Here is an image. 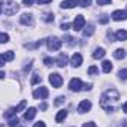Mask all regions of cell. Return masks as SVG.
Instances as JSON below:
<instances>
[{
    "label": "cell",
    "instance_id": "836d02e7",
    "mask_svg": "<svg viewBox=\"0 0 127 127\" xmlns=\"http://www.w3.org/2000/svg\"><path fill=\"white\" fill-rule=\"evenodd\" d=\"M99 6H106V4H111V0H96Z\"/></svg>",
    "mask_w": 127,
    "mask_h": 127
},
{
    "label": "cell",
    "instance_id": "e575fe53",
    "mask_svg": "<svg viewBox=\"0 0 127 127\" xmlns=\"http://www.w3.org/2000/svg\"><path fill=\"white\" fill-rule=\"evenodd\" d=\"M108 21H109V18H108L106 15H102V18L99 19V22H100V24H106Z\"/></svg>",
    "mask_w": 127,
    "mask_h": 127
},
{
    "label": "cell",
    "instance_id": "f6af8a7d",
    "mask_svg": "<svg viewBox=\"0 0 127 127\" xmlns=\"http://www.w3.org/2000/svg\"><path fill=\"white\" fill-rule=\"evenodd\" d=\"M123 111H124V112L127 114V102L124 103V105H123Z\"/></svg>",
    "mask_w": 127,
    "mask_h": 127
},
{
    "label": "cell",
    "instance_id": "3957f363",
    "mask_svg": "<svg viewBox=\"0 0 127 127\" xmlns=\"http://www.w3.org/2000/svg\"><path fill=\"white\" fill-rule=\"evenodd\" d=\"M46 43H47V49H49L50 52H56V50H59L61 46H62V40H59L58 37H49V38L46 40Z\"/></svg>",
    "mask_w": 127,
    "mask_h": 127
},
{
    "label": "cell",
    "instance_id": "52a82bcc",
    "mask_svg": "<svg viewBox=\"0 0 127 127\" xmlns=\"http://www.w3.org/2000/svg\"><path fill=\"white\" fill-rule=\"evenodd\" d=\"M102 96H103L106 100H109V102H111V100H118V97H120V93H118L115 89H111V90H106V92H105V93H103Z\"/></svg>",
    "mask_w": 127,
    "mask_h": 127
},
{
    "label": "cell",
    "instance_id": "d6a6232c",
    "mask_svg": "<svg viewBox=\"0 0 127 127\" xmlns=\"http://www.w3.org/2000/svg\"><path fill=\"white\" fill-rule=\"evenodd\" d=\"M64 102H65V96H59V97H56L55 105H62Z\"/></svg>",
    "mask_w": 127,
    "mask_h": 127
},
{
    "label": "cell",
    "instance_id": "c3c4849f",
    "mask_svg": "<svg viewBox=\"0 0 127 127\" xmlns=\"http://www.w3.org/2000/svg\"><path fill=\"white\" fill-rule=\"evenodd\" d=\"M126 13H127V10H126Z\"/></svg>",
    "mask_w": 127,
    "mask_h": 127
},
{
    "label": "cell",
    "instance_id": "83f0119b",
    "mask_svg": "<svg viewBox=\"0 0 127 127\" xmlns=\"http://www.w3.org/2000/svg\"><path fill=\"white\" fill-rule=\"evenodd\" d=\"M118 77H120V80H127V68L121 69V71L118 72Z\"/></svg>",
    "mask_w": 127,
    "mask_h": 127
},
{
    "label": "cell",
    "instance_id": "f1b7e54d",
    "mask_svg": "<svg viewBox=\"0 0 127 127\" xmlns=\"http://www.w3.org/2000/svg\"><path fill=\"white\" fill-rule=\"evenodd\" d=\"M43 19H44L46 22H52V21H53V13H44V15H43Z\"/></svg>",
    "mask_w": 127,
    "mask_h": 127
},
{
    "label": "cell",
    "instance_id": "60d3db41",
    "mask_svg": "<svg viewBox=\"0 0 127 127\" xmlns=\"http://www.w3.org/2000/svg\"><path fill=\"white\" fill-rule=\"evenodd\" d=\"M4 64H6V59L3 58V55H0V66H4Z\"/></svg>",
    "mask_w": 127,
    "mask_h": 127
},
{
    "label": "cell",
    "instance_id": "9c48e42d",
    "mask_svg": "<svg viewBox=\"0 0 127 127\" xmlns=\"http://www.w3.org/2000/svg\"><path fill=\"white\" fill-rule=\"evenodd\" d=\"M19 22L24 24V25H32L34 21H32V15L31 13H22L21 18H19Z\"/></svg>",
    "mask_w": 127,
    "mask_h": 127
},
{
    "label": "cell",
    "instance_id": "30bf717a",
    "mask_svg": "<svg viewBox=\"0 0 127 127\" xmlns=\"http://www.w3.org/2000/svg\"><path fill=\"white\" fill-rule=\"evenodd\" d=\"M83 62V56L80 55V53H74L72 56H71V65L74 66V68H78L80 65Z\"/></svg>",
    "mask_w": 127,
    "mask_h": 127
},
{
    "label": "cell",
    "instance_id": "5b68a950",
    "mask_svg": "<svg viewBox=\"0 0 127 127\" xmlns=\"http://www.w3.org/2000/svg\"><path fill=\"white\" fill-rule=\"evenodd\" d=\"M84 25H86V19H84V16H83V15H77L75 19H74V22H72V30H75V31H81V30L84 28Z\"/></svg>",
    "mask_w": 127,
    "mask_h": 127
},
{
    "label": "cell",
    "instance_id": "7a4b0ae2",
    "mask_svg": "<svg viewBox=\"0 0 127 127\" xmlns=\"http://www.w3.org/2000/svg\"><path fill=\"white\" fill-rule=\"evenodd\" d=\"M1 6H3L4 15H7V16H12V15H15V13L19 10L18 3H15V1H12V0H4V3H1Z\"/></svg>",
    "mask_w": 127,
    "mask_h": 127
},
{
    "label": "cell",
    "instance_id": "d6986e66",
    "mask_svg": "<svg viewBox=\"0 0 127 127\" xmlns=\"http://www.w3.org/2000/svg\"><path fill=\"white\" fill-rule=\"evenodd\" d=\"M111 69H112V64L109 62V61H103V62H102V71H103L105 74L111 72Z\"/></svg>",
    "mask_w": 127,
    "mask_h": 127
},
{
    "label": "cell",
    "instance_id": "ffe728a7",
    "mask_svg": "<svg viewBox=\"0 0 127 127\" xmlns=\"http://www.w3.org/2000/svg\"><path fill=\"white\" fill-rule=\"evenodd\" d=\"M124 56H126V50L124 49H117L114 52V58L115 59H124Z\"/></svg>",
    "mask_w": 127,
    "mask_h": 127
},
{
    "label": "cell",
    "instance_id": "ac0fdd59",
    "mask_svg": "<svg viewBox=\"0 0 127 127\" xmlns=\"http://www.w3.org/2000/svg\"><path fill=\"white\" fill-rule=\"evenodd\" d=\"M66 115H68V112H66L65 109H61V111L56 114V123H62L64 120L66 118Z\"/></svg>",
    "mask_w": 127,
    "mask_h": 127
},
{
    "label": "cell",
    "instance_id": "74e56055",
    "mask_svg": "<svg viewBox=\"0 0 127 127\" xmlns=\"http://www.w3.org/2000/svg\"><path fill=\"white\" fill-rule=\"evenodd\" d=\"M44 64H46V65H52V64H53V59H52V58H44Z\"/></svg>",
    "mask_w": 127,
    "mask_h": 127
},
{
    "label": "cell",
    "instance_id": "f35d334b",
    "mask_svg": "<svg viewBox=\"0 0 127 127\" xmlns=\"http://www.w3.org/2000/svg\"><path fill=\"white\" fill-rule=\"evenodd\" d=\"M31 62L28 64V65H25V66H24V72H28V71H30V69H31Z\"/></svg>",
    "mask_w": 127,
    "mask_h": 127
},
{
    "label": "cell",
    "instance_id": "e0dca14e",
    "mask_svg": "<svg viewBox=\"0 0 127 127\" xmlns=\"http://www.w3.org/2000/svg\"><path fill=\"white\" fill-rule=\"evenodd\" d=\"M93 32H95V27H93L92 24H89L87 27H84V30H83V35H84V37H90Z\"/></svg>",
    "mask_w": 127,
    "mask_h": 127
},
{
    "label": "cell",
    "instance_id": "4dcf8cb0",
    "mask_svg": "<svg viewBox=\"0 0 127 127\" xmlns=\"http://www.w3.org/2000/svg\"><path fill=\"white\" fill-rule=\"evenodd\" d=\"M19 124V120L18 118H12L10 121H9V127H16Z\"/></svg>",
    "mask_w": 127,
    "mask_h": 127
},
{
    "label": "cell",
    "instance_id": "bcb514c9",
    "mask_svg": "<svg viewBox=\"0 0 127 127\" xmlns=\"http://www.w3.org/2000/svg\"><path fill=\"white\" fill-rule=\"evenodd\" d=\"M0 78H4V72L3 71H0Z\"/></svg>",
    "mask_w": 127,
    "mask_h": 127
},
{
    "label": "cell",
    "instance_id": "484cf974",
    "mask_svg": "<svg viewBox=\"0 0 127 127\" xmlns=\"http://www.w3.org/2000/svg\"><path fill=\"white\" fill-rule=\"evenodd\" d=\"M9 41V35L6 32H0V43H7Z\"/></svg>",
    "mask_w": 127,
    "mask_h": 127
},
{
    "label": "cell",
    "instance_id": "44dd1931",
    "mask_svg": "<svg viewBox=\"0 0 127 127\" xmlns=\"http://www.w3.org/2000/svg\"><path fill=\"white\" fill-rule=\"evenodd\" d=\"M16 114H18L16 108H10V109H7V111L3 114V117H4V118H10V117H13V115H16Z\"/></svg>",
    "mask_w": 127,
    "mask_h": 127
},
{
    "label": "cell",
    "instance_id": "5bb4252c",
    "mask_svg": "<svg viewBox=\"0 0 127 127\" xmlns=\"http://www.w3.org/2000/svg\"><path fill=\"white\" fill-rule=\"evenodd\" d=\"M35 114H37V109H35V108H28L27 112L24 114V120H27V121H28V120H32V118L35 117Z\"/></svg>",
    "mask_w": 127,
    "mask_h": 127
},
{
    "label": "cell",
    "instance_id": "8d00e7d4",
    "mask_svg": "<svg viewBox=\"0 0 127 127\" xmlns=\"http://www.w3.org/2000/svg\"><path fill=\"white\" fill-rule=\"evenodd\" d=\"M61 30H62V31H66V30H69V24H66V22H65V24H61Z\"/></svg>",
    "mask_w": 127,
    "mask_h": 127
},
{
    "label": "cell",
    "instance_id": "7dc6e473",
    "mask_svg": "<svg viewBox=\"0 0 127 127\" xmlns=\"http://www.w3.org/2000/svg\"><path fill=\"white\" fill-rule=\"evenodd\" d=\"M3 12V6H1V1H0V13Z\"/></svg>",
    "mask_w": 127,
    "mask_h": 127
},
{
    "label": "cell",
    "instance_id": "cb8c5ba5",
    "mask_svg": "<svg viewBox=\"0 0 127 127\" xmlns=\"http://www.w3.org/2000/svg\"><path fill=\"white\" fill-rule=\"evenodd\" d=\"M3 58H4L6 61H13V58H15V53H13L12 50H9V52H6V53L3 55Z\"/></svg>",
    "mask_w": 127,
    "mask_h": 127
},
{
    "label": "cell",
    "instance_id": "2e32d148",
    "mask_svg": "<svg viewBox=\"0 0 127 127\" xmlns=\"http://www.w3.org/2000/svg\"><path fill=\"white\" fill-rule=\"evenodd\" d=\"M92 56H93L95 59H100V58L105 56V50H103L102 47H97V49H95V52L92 53Z\"/></svg>",
    "mask_w": 127,
    "mask_h": 127
},
{
    "label": "cell",
    "instance_id": "277c9868",
    "mask_svg": "<svg viewBox=\"0 0 127 127\" xmlns=\"http://www.w3.org/2000/svg\"><path fill=\"white\" fill-rule=\"evenodd\" d=\"M49 81H50L52 87L59 89V87L62 86V83H64V78L59 75V74H58V72H52V74L49 75Z\"/></svg>",
    "mask_w": 127,
    "mask_h": 127
},
{
    "label": "cell",
    "instance_id": "ab89813d",
    "mask_svg": "<svg viewBox=\"0 0 127 127\" xmlns=\"http://www.w3.org/2000/svg\"><path fill=\"white\" fill-rule=\"evenodd\" d=\"M34 127H46V124H44L43 121H37V123L34 124Z\"/></svg>",
    "mask_w": 127,
    "mask_h": 127
},
{
    "label": "cell",
    "instance_id": "6da1fadb",
    "mask_svg": "<svg viewBox=\"0 0 127 127\" xmlns=\"http://www.w3.org/2000/svg\"><path fill=\"white\" fill-rule=\"evenodd\" d=\"M92 84H84L80 78H72L69 81V90L71 92H81V90H90Z\"/></svg>",
    "mask_w": 127,
    "mask_h": 127
},
{
    "label": "cell",
    "instance_id": "d590c367",
    "mask_svg": "<svg viewBox=\"0 0 127 127\" xmlns=\"http://www.w3.org/2000/svg\"><path fill=\"white\" fill-rule=\"evenodd\" d=\"M32 3H34V0H22V4L27 6V7L28 6H32Z\"/></svg>",
    "mask_w": 127,
    "mask_h": 127
},
{
    "label": "cell",
    "instance_id": "603a6c76",
    "mask_svg": "<svg viewBox=\"0 0 127 127\" xmlns=\"http://www.w3.org/2000/svg\"><path fill=\"white\" fill-rule=\"evenodd\" d=\"M41 44H43V41H41V40H38V41H35V43H32V44L27 43V44H25V47H27V49H37V47H38V46H41Z\"/></svg>",
    "mask_w": 127,
    "mask_h": 127
},
{
    "label": "cell",
    "instance_id": "b9f144b4",
    "mask_svg": "<svg viewBox=\"0 0 127 127\" xmlns=\"http://www.w3.org/2000/svg\"><path fill=\"white\" fill-rule=\"evenodd\" d=\"M52 0H37V3L38 4H46V3H50Z\"/></svg>",
    "mask_w": 127,
    "mask_h": 127
},
{
    "label": "cell",
    "instance_id": "f546056e",
    "mask_svg": "<svg viewBox=\"0 0 127 127\" xmlns=\"http://www.w3.org/2000/svg\"><path fill=\"white\" fill-rule=\"evenodd\" d=\"M99 72V69L96 68V66H90L89 69H87V74H90V75H95V74H97Z\"/></svg>",
    "mask_w": 127,
    "mask_h": 127
},
{
    "label": "cell",
    "instance_id": "7402d4cb",
    "mask_svg": "<svg viewBox=\"0 0 127 127\" xmlns=\"http://www.w3.org/2000/svg\"><path fill=\"white\" fill-rule=\"evenodd\" d=\"M41 81V75L38 74V72H34L32 74V78H31V84L34 86V84H37V83H40Z\"/></svg>",
    "mask_w": 127,
    "mask_h": 127
},
{
    "label": "cell",
    "instance_id": "8fae6325",
    "mask_svg": "<svg viewBox=\"0 0 127 127\" xmlns=\"http://www.w3.org/2000/svg\"><path fill=\"white\" fill-rule=\"evenodd\" d=\"M127 18V13L124 10H114L112 12V19H115V21H124Z\"/></svg>",
    "mask_w": 127,
    "mask_h": 127
},
{
    "label": "cell",
    "instance_id": "ee69618b",
    "mask_svg": "<svg viewBox=\"0 0 127 127\" xmlns=\"http://www.w3.org/2000/svg\"><path fill=\"white\" fill-rule=\"evenodd\" d=\"M40 109H41V111L47 109V105H46V103H41V105H40Z\"/></svg>",
    "mask_w": 127,
    "mask_h": 127
},
{
    "label": "cell",
    "instance_id": "8992f818",
    "mask_svg": "<svg viewBox=\"0 0 127 127\" xmlns=\"http://www.w3.org/2000/svg\"><path fill=\"white\" fill-rule=\"evenodd\" d=\"M32 96H34V99H46L49 96V90L46 87H38L37 90L32 92Z\"/></svg>",
    "mask_w": 127,
    "mask_h": 127
},
{
    "label": "cell",
    "instance_id": "7c38bea8",
    "mask_svg": "<svg viewBox=\"0 0 127 127\" xmlns=\"http://www.w3.org/2000/svg\"><path fill=\"white\" fill-rule=\"evenodd\" d=\"M77 4H78L77 0H64V1H61V7L62 9H72Z\"/></svg>",
    "mask_w": 127,
    "mask_h": 127
},
{
    "label": "cell",
    "instance_id": "ba28073f",
    "mask_svg": "<svg viewBox=\"0 0 127 127\" xmlns=\"http://www.w3.org/2000/svg\"><path fill=\"white\" fill-rule=\"evenodd\" d=\"M90 108H92V102H90V100H81L80 105H78V108H77V111H78L80 114H84V112H87Z\"/></svg>",
    "mask_w": 127,
    "mask_h": 127
},
{
    "label": "cell",
    "instance_id": "7bdbcfd3",
    "mask_svg": "<svg viewBox=\"0 0 127 127\" xmlns=\"http://www.w3.org/2000/svg\"><path fill=\"white\" fill-rule=\"evenodd\" d=\"M83 127H96V124H95V123H84Z\"/></svg>",
    "mask_w": 127,
    "mask_h": 127
},
{
    "label": "cell",
    "instance_id": "d4e9b609",
    "mask_svg": "<svg viewBox=\"0 0 127 127\" xmlns=\"http://www.w3.org/2000/svg\"><path fill=\"white\" fill-rule=\"evenodd\" d=\"M64 40H65V43H66L68 46H74V44H75V41H74V38H72L71 35H66Z\"/></svg>",
    "mask_w": 127,
    "mask_h": 127
},
{
    "label": "cell",
    "instance_id": "1f68e13d",
    "mask_svg": "<svg viewBox=\"0 0 127 127\" xmlns=\"http://www.w3.org/2000/svg\"><path fill=\"white\" fill-rule=\"evenodd\" d=\"M25 106H27V100H22V102H21V103H19V105L16 106V111L19 112V111H22V109H24Z\"/></svg>",
    "mask_w": 127,
    "mask_h": 127
},
{
    "label": "cell",
    "instance_id": "4fadbf2b",
    "mask_svg": "<svg viewBox=\"0 0 127 127\" xmlns=\"http://www.w3.org/2000/svg\"><path fill=\"white\" fill-rule=\"evenodd\" d=\"M66 64H68V58H66V55H65V53H59V56H58V59H56V65L61 66V68H64Z\"/></svg>",
    "mask_w": 127,
    "mask_h": 127
},
{
    "label": "cell",
    "instance_id": "4316f807",
    "mask_svg": "<svg viewBox=\"0 0 127 127\" xmlns=\"http://www.w3.org/2000/svg\"><path fill=\"white\" fill-rule=\"evenodd\" d=\"M78 4H80L81 7H87V6L92 4V0H78Z\"/></svg>",
    "mask_w": 127,
    "mask_h": 127
},
{
    "label": "cell",
    "instance_id": "9a60e30c",
    "mask_svg": "<svg viewBox=\"0 0 127 127\" xmlns=\"http://www.w3.org/2000/svg\"><path fill=\"white\" fill-rule=\"evenodd\" d=\"M115 40H118V41L127 40V31L126 30H120V31L115 32Z\"/></svg>",
    "mask_w": 127,
    "mask_h": 127
}]
</instances>
